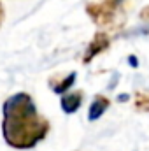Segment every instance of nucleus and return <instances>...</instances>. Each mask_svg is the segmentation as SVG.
Returning <instances> with one entry per match:
<instances>
[{"label":"nucleus","mask_w":149,"mask_h":151,"mask_svg":"<svg viewBox=\"0 0 149 151\" xmlns=\"http://www.w3.org/2000/svg\"><path fill=\"white\" fill-rule=\"evenodd\" d=\"M49 130V119L37 111L28 93H14L2 104V137L7 146L32 150L47 137Z\"/></svg>","instance_id":"obj_1"},{"label":"nucleus","mask_w":149,"mask_h":151,"mask_svg":"<svg viewBox=\"0 0 149 151\" xmlns=\"http://www.w3.org/2000/svg\"><path fill=\"white\" fill-rule=\"evenodd\" d=\"M126 0H98V2H91L86 5V12L88 16L97 23V25H111L116 19L117 12L123 9Z\"/></svg>","instance_id":"obj_2"},{"label":"nucleus","mask_w":149,"mask_h":151,"mask_svg":"<svg viewBox=\"0 0 149 151\" xmlns=\"http://www.w3.org/2000/svg\"><path fill=\"white\" fill-rule=\"evenodd\" d=\"M109 44H111V37L107 35V34H104V32H98L95 39L91 40V44L88 46V49H86V53H84V58H82V62L84 63H90L100 51H104V49H107L109 47Z\"/></svg>","instance_id":"obj_3"},{"label":"nucleus","mask_w":149,"mask_h":151,"mask_svg":"<svg viewBox=\"0 0 149 151\" xmlns=\"http://www.w3.org/2000/svg\"><path fill=\"white\" fill-rule=\"evenodd\" d=\"M81 102H82V91L77 90L74 93H69L62 99V107L67 114H72L75 113L79 107H81Z\"/></svg>","instance_id":"obj_4"},{"label":"nucleus","mask_w":149,"mask_h":151,"mask_svg":"<svg viewBox=\"0 0 149 151\" xmlns=\"http://www.w3.org/2000/svg\"><path fill=\"white\" fill-rule=\"evenodd\" d=\"M109 99L107 97H104V95H97L95 97V100H93V104H91V107H90V119H97V118H100L104 111L109 107Z\"/></svg>","instance_id":"obj_5"},{"label":"nucleus","mask_w":149,"mask_h":151,"mask_svg":"<svg viewBox=\"0 0 149 151\" xmlns=\"http://www.w3.org/2000/svg\"><path fill=\"white\" fill-rule=\"evenodd\" d=\"M75 81V74H69L67 77H63V79H60V77H51L49 79V86L53 88V91H65V90H69L70 86H72V83Z\"/></svg>","instance_id":"obj_6"},{"label":"nucleus","mask_w":149,"mask_h":151,"mask_svg":"<svg viewBox=\"0 0 149 151\" xmlns=\"http://www.w3.org/2000/svg\"><path fill=\"white\" fill-rule=\"evenodd\" d=\"M133 106L137 111L149 113V91H137L133 97Z\"/></svg>","instance_id":"obj_7"},{"label":"nucleus","mask_w":149,"mask_h":151,"mask_svg":"<svg viewBox=\"0 0 149 151\" xmlns=\"http://www.w3.org/2000/svg\"><path fill=\"white\" fill-rule=\"evenodd\" d=\"M4 19H5V11H4V5H2V2H0V27H2Z\"/></svg>","instance_id":"obj_8"},{"label":"nucleus","mask_w":149,"mask_h":151,"mask_svg":"<svg viewBox=\"0 0 149 151\" xmlns=\"http://www.w3.org/2000/svg\"><path fill=\"white\" fill-rule=\"evenodd\" d=\"M140 18H144V19H149V5L144 9V11H140Z\"/></svg>","instance_id":"obj_9"}]
</instances>
